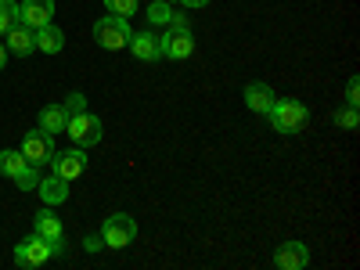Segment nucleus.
<instances>
[{
  "label": "nucleus",
  "mask_w": 360,
  "mask_h": 270,
  "mask_svg": "<svg viewBox=\"0 0 360 270\" xmlns=\"http://www.w3.org/2000/svg\"><path fill=\"white\" fill-rule=\"evenodd\" d=\"M266 119H270V127H274L278 134L292 137V134H299V130L310 127V108H307L303 101H295V98H274Z\"/></svg>",
  "instance_id": "obj_1"
},
{
  "label": "nucleus",
  "mask_w": 360,
  "mask_h": 270,
  "mask_svg": "<svg viewBox=\"0 0 360 270\" xmlns=\"http://www.w3.org/2000/svg\"><path fill=\"white\" fill-rule=\"evenodd\" d=\"M134 37V29H130V18H119V15H105L94 22V40L98 47L105 51H123Z\"/></svg>",
  "instance_id": "obj_2"
},
{
  "label": "nucleus",
  "mask_w": 360,
  "mask_h": 270,
  "mask_svg": "<svg viewBox=\"0 0 360 270\" xmlns=\"http://www.w3.org/2000/svg\"><path fill=\"white\" fill-rule=\"evenodd\" d=\"M134 238H137V220L130 213H112L101 227V242L108 249H127Z\"/></svg>",
  "instance_id": "obj_3"
},
{
  "label": "nucleus",
  "mask_w": 360,
  "mask_h": 270,
  "mask_svg": "<svg viewBox=\"0 0 360 270\" xmlns=\"http://www.w3.org/2000/svg\"><path fill=\"white\" fill-rule=\"evenodd\" d=\"M22 155H25L29 166H37V169L51 166V159H54V137L44 134L40 127H37V130H29V134L22 137Z\"/></svg>",
  "instance_id": "obj_4"
},
{
  "label": "nucleus",
  "mask_w": 360,
  "mask_h": 270,
  "mask_svg": "<svg viewBox=\"0 0 360 270\" xmlns=\"http://www.w3.org/2000/svg\"><path fill=\"white\" fill-rule=\"evenodd\" d=\"M65 134L72 137V144H79V148H90V144H98L101 141V119L98 115H90V112H79V115H69V127H65Z\"/></svg>",
  "instance_id": "obj_5"
},
{
  "label": "nucleus",
  "mask_w": 360,
  "mask_h": 270,
  "mask_svg": "<svg viewBox=\"0 0 360 270\" xmlns=\"http://www.w3.org/2000/svg\"><path fill=\"white\" fill-rule=\"evenodd\" d=\"M51 256H54L51 252V242H47V238H40V234H29L25 242L15 245V263L18 266H44Z\"/></svg>",
  "instance_id": "obj_6"
},
{
  "label": "nucleus",
  "mask_w": 360,
  "mask_h": 270,
  "mask_svg": "<svg viewBox=\"0 0 360 270\" xmlns=\"http://www.w3.org/2000/svg\"><path fill=\"white\" fill-rule=\"evenodd\" d=\"M159 44H162V58L184 62V58H191V51H195V33L191 29H166V33L159 37Z\"/></svg>",
  "instance_id": "obj_7"
},
{
  "label": "nucleus",
  "mask_w": 360,
  "mask_h": 270,
  "mask_svg": "<svg viewBox=\"0 0 360 270\" xmlns=\"http://www.w3.org/2000/svg\"><path fill=\"white\" fill-rule=\"evenodd\" d=\"M33 234L47 238V242H51V252H54V256H58V252H65V245H62V238H65V227H62V220H58V217L51 213V205L44 209V213H37V220H33Z\"/></svg>",
  "instance_id": "obj_8"
},
{
  "label": "nucleus",
  "mask_w": 360,
  "mask_h": 270,
  "mask_svg": "<svg viewBox=\"0 0 360 270\" xmlns=\"http://www.w3.org/2000/svg\"><path fill=\"white\" fill-rule=\"evenodd\" d=\"M83 169H86V155H83L79 144L69 148V152H54V159H51V173L65 176V180H76Z\"/></svg>",
  "instance_id": "obj_9"
},
{
  "label": "nucleus",
  "mask_w": 360,
  "mask_h": 270,
  "mask_svg": "<svg viewBox=\"0 0 360 270\" xmlns=\"http://www.w3.org/2000/svg\"><path fill=\"white\" fill-rule=\"evenodd\" d=\"M54 18V0H22L18 4V22L29 29H40Z\"/></svg>",
  "instance_id": "obj_10"
},
{
  "label": "nucleus",
  "mask_w": 360,
  "mask_h": 270,
  "mask_svg": "<svg viewBox=\"0 0 360 270\" xmlns=\"http://www.w3.org/2000/svg\"><path fill=\"white\" fill-rule=\"evenodd\" d=\"M310 263V249L303 242H281L274 252V266L278 270H303Z\"/></svg>",
  "instance_id": "obj_11"
},
{
  "label": "nucleus",
  "mask_w": 360,
  "mask_h": 270,
  "mask_svg": "<svg viewBox=\"0 0 360 270\" xmlns=\"http://www.w3.org/2000/svg\"><path fill=\"white\" fill-rule=\"evenodd\" d=\"M127 47L134 51V58H141V62H162V44H159V33H152V29L134 33Z\"/></svg>",
  "instance_id": "obj_12"
},
{
  "label": "nucleus",
  "mask_w": 360,
  "mask_h": 270,
  "mask_svg": "<svg viewBox=\"0 0 360 270\" xmlns=\"http://www.w3.org/2000/svg\"><path fill=\"white\" fill-rule=\"evenodd\" d=\"M8 54H18V58H25V54H33L37 51V29H29V25H22V22H15L11 29H8Z\"/></svg>",
  "instance_id": "obj_13"
},
{
  "label": "nucleus",
  "mask_w": 360,
  "mask_h": 270,
  "mask_svg": "<svg viewBox=\"0 0 360 270\" xmlns=\"http://www.w3.org/2000/svg\"><path fill=\"white\" fill-rule=\"evenodd\" d=\"M37 127H40L44 134H51V137L65 134V127H69L65 105H44V108H40V119H37Z\"/></svg>",
  "instance_id": "obj_14"
},
{
  "label": "nucleus",
  "mask_w": 360,
  "mask_h": 270,
  "mask_svg": "<svg viewBox=\"0 0 360 270\" xmlns=\"http://www.w3.org/2000/svg\"><path fill=\"white\" fill-rule=\"evenodd\" d=\"M37 191H40L44 205H62V202L69 198V180H65V176H58V173H51V176H40Z\"/></svg>",
  "instance_id": "obj_15"
},
{
  "label": "nucleus",
  "mask_w": 360,
  "mask_h": 270,
  "mask_svg": "<svg viewBox=\"0 0 360 270\" xmlns=\"http://www.w3.org/2000/svg\"><path fill=\"white\" fill-rule=\"evenodd\" d=\"M274 86L270 83H249L245 86V108L249 112H259V115H266L270 112V105H274Z\"/></svg>",
  "instance_id": "obj_16"
},
{
  "label": "nucleus",
  "mask_w": 360,
  "mask_h": 270,
  "mask_svg": "<svg viewBox=\"0 0 360 270\" xmlns=\"http://www.w3.org/2000/svg\"><path fill=\"white\" fill-rule=\"evenodd\" d=\"M62 47H65V33H62L54 22H47V25L37 29V51H44V54H62Z\"/></svg>",
  "instance_id": "obj_17"
},
{
  "label": "nucleus",
  "mask_w": 360,
  "mask_h": 270,
  "mask_svg": "<svg viewBox=\"0 0 360 270\" xmlns=\"http://www.w3.org/2000/svg\"><path fill=\"white\" fill-rule=\"evenodd\" d=\"M25 166H29V162H25V155L18 152V148H4V152H0V176L15 180Z\"/></svg>",
  "instance_id": "obj_18"
},
{
  "label": "nucleus",
  "mask_w": 360,
  "mask_h": 270,
  "mask_svg": "<svg viewBox=\"0 0 360 270\" xmlns=\"http://www.w3.org/2000/svg\"><path fill=\"white\" fill-rule=\"evenodd\" d=\"M148 22L152 25H169V15H173V4L169 0H152V4H148Z\"/></svg>",
  "instance_id": "obj_19"
},
{
  "label": "nucleus",
  "mask_w": 360,
  "mask_h": 270,
  "mask_svg": "<svg viewBox=\"0 0 360 270\" xmlns=\"http://www.w3.org/2000/svg\"><path fill=\"white\" fill-rule=\"evenodd\" d=\"M15 22H18V4L15 0H0V37H4Z\"/></svg>",
  "instance_id": "obj_20"
},
{
  "label": "nucleus",
  "mask_w": 360,
  "mask_h": 270,
  "mask_svg": "<svg viewBox=\"0 0 360 270\" xmlns=\"http://www.w3.org/2000/svg\"><path fill=\"white\" fill-rule=\"evenodd\" d=\"M15 184H18L22 191H37V184H40V169H37V166H25V169L15 176Z\"/></svg>",
  "instance_id": "obj_21"
},
{
  "label": "nucleus",
  "mask_w": 360,
  "mask_h": 270,
  "mask_svg": "<svg viewBox=\"0 0 360 270\" xmlns=\"http://www.w3.org/2000/svg\"><path fill=\"white\" fill-rule=\"evenodd\" d=\"M108 15H119V18H130L137 11V0H105Z\"/></svg>",
  "instance_id": "obj_22"
},
{
  "label": "nucleus",
  "mask_w": 360,
  "mask_h": 270,
  "mask_svg": "<svg viewBox=\"0 0 360 270\" xmlns=\"http://www.w3.org/2000/svg\"><path fill=\"white\" fill-rule=\"evenodd\" d=\"M335 127H342V130H356V127H360V115H356L353 105L342 108V112H335Z\"/></svg>",
  "instance_id": "obj_23"
},
{
  "label": "nucleus",
  "mask_w": 360,
  "mask_h": 270,
  "mask_svg": "<svg viewBox=\"0 0 360 270\" xmlns=\"http://www.w3.org/2000/svg\"><path fill=\"white\" fill-rule=\"evenodd\" d=\"M65 112H69V115H79V112H86V98L79 94V90L65 98Z\"/></svg>",
  "instance_id": "obj_24"
},
{
  "label": "nucleus",
  "mask_w": 360,
  "mask_h": 270,
  "mask_svg": "<svg viewBox=\"0 0 360 270\" xmlns=\"http://www.w3.org/2000/svg\"><path fill=\"white\" fill-rule=\"evenodd\" d=\"M346 105H353V108L360 105V79H356V76L346 79Z\"/></svg>",
  "instance_id": "obj_25"
},
{
  "label": "nucleus",
  "mask_w": 360,
  "mask_h": 270,
  "mask_svg": "<svg viewBox=\"0 0 360 270\" xmlns=\"http://www.w3.org/2000/svg\"><path fill=\"white\" fill-rule=\"evenodd\" d=\"M166 29H191V22H188V15H184V11H173Z\"/></svg>",
  "instance_id": "obj_26"
},
{
  "label": "nucleus",
  "mask_w": 360,
  "mask_h": 270,
  "mask_svg": "<svg viewBox=\"0 0 360 270\" xmlns=\"http://www.w3.org/2000/svg\"><path fill=\"white\" fill-rule=\"evenodd\" d=\"M176 4H180V8H188V11H198V8L209 4V0H176Z\"/></svg>",
  "instance_id": "obj_27"
},
{
  "label": "nucleus",
  "mask_w": 360,
  "mask_h": 270,
  "mask_svg": "<svg viewBox=\"0 0 360 270\" xmlns=\"http://www.w3.org/2000/svg\"><path fill=\"white\" fill-rule=\"evenodd\" d=\"M101 245H105V242H101V234H98V238H86V249H90V252L101 249Z\"/></svg>",
  "instance_id": "obj_28"
},
{
  "label": "nucleus",
  "mask_w": 360,
  "mask_h": 270,
  "mask_svg": "<svg viewBox=\"0 0 360 270\" xmlns=\"http://www.w3.org/2000/svg\"><path fill=\"white\" fill-rule=\"evenodd\" d=\"M4 65H8V47L0 44V72H4Z\"/></svg>",
  "instance_id": "obj_29"
}]
</instances>
